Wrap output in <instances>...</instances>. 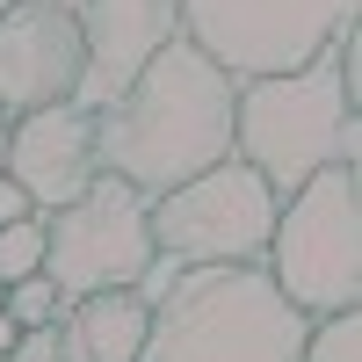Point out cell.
<instances>
[{"label":"cell","instance_id":"277c9868","mask_svg":"<svg viewBox=\"0 0 362 362\" xmlns=\"http://www.w3.org/2000/svg\"><path fill=\"white\" fill-rule=\"evenodd\" d=\"M261 276L276 283V297L297 319L355 312V297H362V181H355V167H326L297 196L276 203Z\"/></svg>","mask_w":362,"mask_h":362},{"label":"cell","instance_id":"5b68a950","mask_svg":"<svg viewBox=\"0 0 362 362\" xmlns=\"http://www.w3.org/2000/svg\"><path fill=\"white\" fill-rule=\"evenodd\" d=\"M341 29H355V0H181V44H196L232 87L319 66Z\"/></svg>","mask_w":362,"mask_h":362},{"label":"cell","instance_id":"52a82bcc","mask_svg":"<svg viewBox=\"0 0 362 362\" xmlns=\"http://www.w3.org/2000/svg\"><path fill=\"white\" fill-rule=\"evenodd\" d=\"M145 268H153V225H145V196H131L124 181L95 174L80 203L44 218V276L66 305L95 290H138Z\"/></svg>","mask_w":362,"mask_h":362},{"label":"cell","instance_id":"3957f363","mask_svg":"<svg viewBox=\"0 0 362 362\" xmlns=\"http://www.w3.org/2000/svg\"><path fill=\"white\" fill-rule=\"evenodd\" d=\"M355 95L341 87L334 58L297 66L276 80H239L232 95V160L268 181V196H297L326 167H355Z\"/></svg>","mask_w":362,"mask_h":362},{"label":"cell","instance_id":"d6986e66","mask_svg":"<svg viewBox=\"0 0 362 362\" xmlns=\"http://www.w3.org/2000/svg\"><path fill=\"white\" fill-rule=\"evenodd\" d=\"M51 8H66V15H80V0H51Z\"/></svg>","mask_w":362,"mask_h":362},{"label":"cell","instance_id":"ffe728a7","mask_svg":"<svg viewBox=\"0 0 362 362\" xmlns=\"http://www.w3.org/2000/svg\"><path fill=\"white\" fill-rule=\"evenodd\" d=\"M8 8H22V0H0V15H8Z\"/></svg>","mask_w":362,"mask_h":362},{"label":"cell","instance_id":"9c48e42d","mask_svg":"<svg viewBox=\"0 0 362 362\" xmlns=\"http://www.w3.org/2000/svg\"><path fill=\"white\" fill-rule=\"evenodd\" d=\"M80 87V22L51 0H22L0 15V116L73 102Z\"/></svg>","mask_w":362,"mask_h":362},{"label":"cell","instance_id":"7a4b0ae2","mask_svg":"<svg viewBox=\"0 0 362 362\" xmlns=\"http://www.w3.org/2000/svg\"><path fill=\"white\" fill-rule=\"evenodd\" d=\"M312 319H297L261 268H181L145 319L138 362H297Z\"/></svg>","mask_w":362,"mask_h":362},{"label":"cell","instance_id":"7c38bea8","mask_svg":"<svg viewBox=\"0 0 362 362\" xmlns=\"http://www.w3.org/2000/svg\"><path fill=\"white\" fill-rule=\"evenodd\" d=\"M58 312H66V297H58L51 276H22V283H8V297H0V319H8L15 334H29V326H58Z\"/></svg>","mask_w":362,"mask_h":362},{"label":"cell","instance_id":"4fadbf2b","mask_svg":"<svg viewBox=\"0 0 362 362\" xmlns=\"http://www.w3.org/2000/svg\"><path fill=\"white\" fill-rule=\"evenodd\" d=\"M22 276H44V210L0 225V290L22 283Z\"/></svg>","mask_w":362,"mask_h":362},{"label":"cell","instance_id":"ba28073f","mask_svg":"<svg viewBox=\"0 0 362 362\" xmlns=\"http://www.w3.org/2000/svg\"><path fill=\"white\" fill-rule=\"evenodd\" d=\"M80 87L73 102L95 116L181 37V0H80Z\"/></svg>","mask_w":362,"mask_h":362},{"label":"cell","instance_id":"44dd1931","mask_svg":"<svg viewBox=\"0 0 362 362\" xmlns=\"http://www.w3.org/2000/svg\"><path fill=\"white\" fill-rule=\"evenodd\" d=\"M0 124H8V116H0Z\"/></svg>","mask_w":362,"mask_h":362},{"label":"cell","instance_id":"9a60e30c","mask_svg":"<svg viewBox=\"0 0 362 362\" xmlns=\"http://www.w3.org/2000/svg\"><path fill=\"white\" fill-rule=\"evenodd\" d=\"M8 362H58V326H29V334H15Z\"/></svg>","mask_w":362,"mask_h":362},{"label":"cell","instance_id":"8fae6325","mask_svg":"<svg viewBox=\"0 0 362 362\" xmlns=\"http://www.w3.org/2000/svg\"><path fill=\"white\" fill-rule=\"evenodd\" d=\"M145 297L138 290H95L58 312V362H138L145 348Z\"/></svg>","mask_w":362,"mask_h":362},{"label":"cell","instance_id":"5bb4252c","mask_svg":"<svg viewBox=\"0 0 362 362\" xmlns=\"http://www.w3.org/2000/svg\"><path fill=\"white\" fill-rule=\"evenodd\" d=\"M297 362H362V319L355 312H334V319H312Z\"/></svg>","mask_w":362,"mask_h":362},{"label":"cell","instance_id":"e0dca14e","mask_svg":"<svg viewBox=\"0 0 362 362\" xmlns=\"http://www.w3.org/2000/svg\"><path fill=\"white\" fill-rule=\"evenodd\" d=\"M8 348H15V326H8V319H0V362H8Z\"/></svg>","mask_w":362,"mask_h":362},{"label":"cell","instance_id":"ac0fdd59","mask_svg":"<svg viewBox=\"0 0 362 362\" xmlns=\"http://www.w3.org/2000/svg\"><path fill=\"white\" fill-rule=\"evenodd\" d=\"M0 174H8V124H0Z\"/></svg>","mask_w":362,"mask_h":362},{"label":"cell","instance_id":"8992f818","mask_svg":"<svg viewBox=\"0 0 362 362\" xmlns=\"http://www.w3.org/2000/svg\"><path fill=\"white\" fill-rule=\"evenodd\" d=\"M145 225H153V254L174 268H261L276 232V196L254 167L218 160L210 174L145 203Z\"/></svg>","mask_w":362,"mask_h":362},{"label":"cell","instance_id":"6da1fadb","mask_svg":"<svg viewBox=\"0 0 362 362\" xmlns=\"http://www.w3.org/2000/svg\"><path fill=\"white\" fill-rule=\"evenodd\" d=\"M232 95L239 87L174 37L109 109H95V174L160 203L167 189L232 160Z\"/></svg>","mask_w":362,"mask_h":362},{"label":"cell","instance_id":"30bf717a","mask_svg":"<svg viewBox=\"0 0 362 362\" xmlns=\"http://www.w3.org/2000/svg\"><path fill=\"white\" fill-rule=\"evenodd\" d=\"M8 181L29 196V210H66L95 181V116L80 102H51L8 124Z\"/></svg>","mask_w":362,"mask_h":362},{"label":"cell","instance_id":"2e32d148","mask_svg":"<svg viewBox=\"0 0 362 362\" xmlns=\"http://www.w3.org/2000/svg\"><path fill=\"white\" fill-rule=\"evenodd\" d=\"M15 218H29V196L15 189L8 174H0V225H15Z\"/></svg>","mask_w":362,"mask_h":362}]
</instances>
